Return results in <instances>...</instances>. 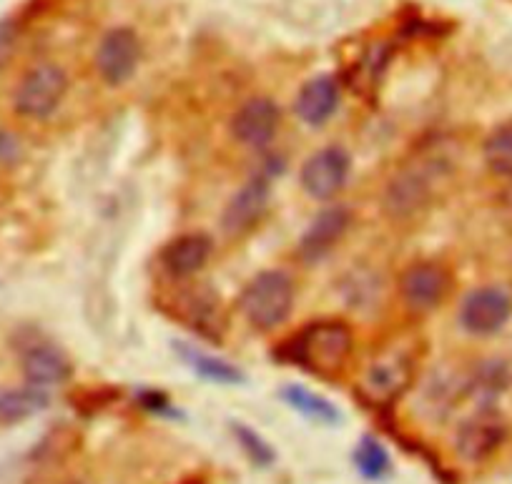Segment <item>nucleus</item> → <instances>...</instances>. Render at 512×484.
<instances>
[{
  "mask_svg": "<svg viewBox=\"0 0 512 484\" xmlns=\"http://www.w3.org/2000/svg\"><path fill=\"white\" fill-rule=\"evenodd\" d=\"M13 46H16V28L11 21L0 23V68L6 66L8 58H11Z\"/></svg>",
  "mask_w": 512,
  "mask_h": 484,
  "instance_id": "25",
  "label": "nucleus"
},
{
  "mask_svg": "<svg viewBox=\"0 0 512 484\" xmlns=\"http://www.w3.org/2000/svg\"><path fill=\"white\" fill-rule=\"evenodd\" d=\"M141 404H144L146 409H154V412H164V409L169 407L164 394H156V392H146L144 397H141Z\"/></svg>",
  "mask_w": 512,
  "mask_h": 484,
  "instance_id": "27",
  "label": "nucleus"
},
{
  "mask_svg": "<svg viewBox=\"0 0 512 484\" xmlns=\"http://www.w3.org/2000/svg\"><path fill=\"white\" fill-rule=\"evenodd\" d=\"M211 251H214V244L206 234H181L166 244L161 264L174 279H189L209 264Z\"/></svg>",
  "mask_w": 512,
  "mask_h": 484,
  "instance_id": "16",
  "label": "nucleus"
},
{
  "mask_svg": "<svg viewBox=\"0 0 512 484\" xmlns=\"http://www.w3.org/2000/svg\"><path fill=\"white\" fill-rule=\"evenodd\" d=\"M417 374V354L407 347L387 349L367 367L362 377V394L377 407L395 404L412 387Z\"/></svg>",
  "mask_w": 512,
  "mask_h": 484,
  "instance_id": "4",
  "label": "nucleus"
},
{
  "mask_svg": "<svg viewBox=\"0 0 512 484\" xmlns=\"http://www.w3.org/2000/svg\"><path fill=\"white\" fill-rule=\"evenodd\" d=\"M507 424L495 409L482 407L480 412L472 414L470 419L457 427L455 434V452L460 454L462 462L482 464L505 444Z\"/></svg>",
  "mask_w": 512,
  "mask_h": 484,
  "instance_id": "9",
  "label": "nucleus"
},
{
  "mask_svg": "<svg viewBox=\"0 0 512 484\" xmlns=\"http://www.w3.org/2000/svg\"><path fill=\"white\" fill-rule=\"evenodd\" d=\"M437 174L427 164H412L397 171L387 186H384L382 206L384 214L390 216L395 224H407L425 214L435 196Z\"/></svg>",
  "mask_w": 512,
  "mask_h": 484,
  "instance_id": "3",
  "label": "nucleus"
},
{
  "mask_svg": "<svg viewBox=\"0 0 512 484\" xmlns=\"http://www.w3.org/2000/svg\"><path fill=\"white\" fill-rule=\"evenodd\" d=\"M269 206V181L262 176L246 181L239 191L229 199L221 214V231L229 239H239V236L249 234L262 216L267 214Z\"/></svg>",
  "mask_w": 512,
  "mask_h": 484,
  "instance_id": "12",
  "label": "nucleus"
},
{
  "mask_svg": "<svg viewBox=\"0 0 512 484\" xmlns=\"http://www.w3.org/2000/svg\"><path fill=\"white\" fill-rule=\"evenodd\" d=\"M184 484H204V482H201V479H189V482H184Z\"/></svg>",
  "mask_w": 512,
  "mask_h": 484,
  "instance_id": "28",
  "label": "nucleus"
},
{
  "mask_svg": "<svg viewBox=\"0 0 512 484\" xmlns=\"http://www.w3.org/2000/svg\"><path fill=\"white\" fill-rule=\"evenodd\" d=\"M176 311H179L181 319L189 324L194 332L204 334L209 339H219V334L224 332V314H221L219 296L214 291L204 289H189L186 294H181L176 299Z\"/></svg>",
  "mask_w": 512,
  "mask_h": 484,
  "instance_id": "17",
  "label": "nucleus"
},
{
  "mask_svg": "<svg viewBox=\"0 0 512 484\" xmlns=\"http://www.w3.org/2000/svg\"><path fill=\"white\" fill-rule=\"evenodd\" d=\"M294 281L287 271H262L246 284L239 299V309L244 319L259 332H272L282 327L294 309Z\"/></svg>",
  "mask_w": 512,
  "mask_h": 484,
  "instance_id": "2",
  "label": "nucleus"
},
{
  "mask_svg": "<svg viewBox=\"0 0 512 484\" xmlns=\"http://www.w3.org/2000/svg\"><path fill=\"white\" fill-rule=\"evenodd\" d=\"M349 224H352V211L344 204H334L322 209L312 219L309 229L304 231L302 241H299V256L304 261L322 259L324 254H329L344 239Z\"/></svg>",
  "mask_w": 512,
  "mask_h": 484,
  "instance_id": "13",
  "label": "nucleus"
},
{
  "mask_svg": "<svg viewBox=\"0 0 512 484\" xmlns=\"http://www.w3.org/2000/svg\"><path fill=\"white\" fill-rule=\"evenodd\" d=\"M339 106V83L334 76H317L299 88L294 98V113L307 126H322Z\"/></svg>",
  "mask_w": 512,
  "mask_h": 484,
  "instance_id": "15",
  "label": "nucleus"
},
{
  "mask_svg": "<svg viewBox=\"0 0 512 484\" xmlns=\"http://www.w3.org/2000/svg\"><path fill=\"white\" fill-rule=\"evenodd\" d=\"M231 432H234L239 447L244 449V454L256 464V467H272L274 459H277V452H274L272 444H269L262 434H256L254 429L246 427V424L241 422L231 424Z\"/></svg>",
  "mask_w": 512,
  "mask_h": 484,
  "instance_id": "24",
  "label": "nucleus"
},
{
  "mask_svg": "<svg viewBox=\"0 0 512 484\" xmlns=\"http://www.w3.org/2000/svg\"><path fill=\"white\" fill-rule=\"evenodd\" d=\"M68 93V73L58 63H36L18 81L13 108L18 116L43 121L63 103Z\"/></svg>",
  "mask_w": 512,
  "mask_h": 484,
  "instance_id": "5",
  "label": "nucleus"
},
{
  "mask_svg": "<svg viewBox=\"0 0 512 484\" xmlns=\"http://www.w3.org/2000/svg\"><path fill=\"white\" fill-rule=\"evenodd\" d=\"M66 484H86V482H66Z\"/></svg>",
  "mask_w": 512,
  "mask_h": 484,
  "instance_id": "29",
  "label": "nucleus"
},
{
  "mask_svg": "<svg viewBox=\"0 0 512 484\" xmlns=\"http://www.w3.org/2000/svg\"><path fill=\"white\" fill-rule=\"evenodd\" d=\"M141 63V38L134 28L118 26L103 33L96 46V71L108 86H123L131 81Z\"/></svg>",
  "mask_w": 512,
  "mask_h": 484,
  "instance_id": "8",
  "label": "nucleus"
},
{
  "mask_svg": "<svg viewBox=\"0 0 512 484\" xmlns=\"http://www.w3.org/2000/svg\"><path fill=\"white\" fill-rule=\"evenodd\" d=\"M512 316V299L500 286H477L462 299L457 321L472 337H492L502 332Z\"/></svg>",
  "mask_w": 512,
  "mask_h": 484,
  "instance_id": "6",
  "label": "nucleus"
},
{
  "mask_svg": "<svg viewBox=\"0 0 512 484\" xmlns=\"http://www.w3.org/2000/svg\"><path fill=\"white\" fill-rule=\"evenodd\" d=\"M354 467L362 474L364 479H372V482H382L387 474L392 472V459L390 452L382 447V442L374 437H362L359 444L354 447Z\"/></svg>",
  "mask_w": 512,
  "mask_h": 484,
  "instance_id": "21",
  "label": "nucleus"
},
{
  "mask_svg": "<svg viewBox=\"0 0 512 484\" xmlns=\"http://www.w3.org/2000/svg\"><path fill=\"white\" fill-rule=\"evenodd\" d=\"M179 352L184 357V362L194 369L199 377L209 379V382L216 384H241L244 382V372L239 367H234L231 362L226 359L214 357V354H206L201 349L194 347H186V344H179Z\"/></svg>",
  "mask_w": 512,
  "mask_h": 484,
  "instance_id": "20",
  "label": "nucleus"
},
{
  "mask_svg": "<svg viewBox=\"0 0 512 484\" xmlns=\"http://www.w3.org/2000/svg\"><path fill=\"white\" fill-rule=\"evenodd\" d=\"M282 399L289 407L297 409L299 414H304V417L314 419V422L319 424H329V427H332V424L342 422V412H339L327 397H322V394L312 392V389L307 387L289 384V387L282 389Z\"/></svg>",
  "mask_w": 512,
  "mask_h": 484,
  "instance_id": "19",
  "label": "nucleus"
},
{
  "mask_svg": "<svg viewBox=\"0 0 512 484\" xmlns=\"http://www.w3.org/2000/svg\"><path fill=\"white\" fill-rule=\"evenodd\" d=\"M450 274L437 261H417L407 266L400 276V296L407 309L417 314L437 309L450 294Z\"/></svg>",
  "mask_w": 512,
  "mask_h": 484,
  "instance_id": "10",
  "label": "nucleus"
},
{
  "mask_svg": "<svg viewBox=\"0 0 512 484\" xmlns=\"http://www.w3.org/2000/svg\"><path fill=\"white\" fill-rule=\"evenodd\" d=\"M18 146H21V143H18L16 136L0 131V164H8V161H13V158L18 156V151H21Z\"/></svg>",
  "mask_w": 512,
  "mask_h": 484,
  "instance_id": "26",
  "label": "nucleus"
},
{
  "mask_svg": "<svg viewBox=\"0 0 512 484\" xmlns=\"http://www.w3.org/2000/svg\"><path fill=\"white\" fill-rule=\"evenodd\" d=\"M482 156L492 174L512 179V123H502L485 138Z\"/></svg>",
  "mask_w": 512,
  "mask_h": 484,
  "instance_id": "23",
  "label": "nucleus"
},
{
  "mask_svg": "<svg viewBox=\"0 0 512 484\" xmlns=\"http://www.w3.org/2000/svg\"><path fill=\"white\" fill-rule=\"evenodd\" d=\"M51 397L41 387H18L0 392V424H21L48 409Z\"/></svg>",
  "mask_w": 512,
  "mask_h": 484,
  "instance_id": "18",
  "label": "nucleus"
},
{
  "mask_svg": "<svg viewBox=\"0 0 512 484\" xmlns=\"http://www.w3.org/2000/svg\"><path fill=\"white\" fill-rule=\"evenodd\" d=\"M21 369L28 384L48 389L58 387V384H63L71 377V359L56 344L36 342L28 344V349H23Z\"/></svg>",
  "mask_w": 512,
  "mask_h": 484,
  "instance_id": "14",
  "label": "nucleus"
},
{
  "mask_svg": "<svg viewBox=\"0 0 512 484\" xmlns=\"http://www.w3.org/2000/svg\"><path fill=\"white\" fill-rule=\"evenodd\" d=\"M352 171V158L342 146H327L314 151L302 164L299 184L314 201H332L344 189Z\"/></svg>",
  "mask_w": 512,
  "mask_h": 484,
  "instance_id": "7",
  "label": "nucleus"
},
{
  "mask_svg": "<svg viewBox=\"0 0 512 484\" xmlns=\"http://www.w3.org/2000/svg\"><path fill=\"white\" fill-rule=\"evenodd\" d=\"M282 111L267 96H254L241 103L231 116V136L246 148H264L277 136Z\"/></svg>",
  "mask_w": 512,
  "mask_h": 484,
  "instance_id": "11",
  "label": "nucleus"
},
{
  "mask_svg": "<svg viewBox=\"0 0 512 484\" xmlns=\"http://www.w3.org/2000/svg\"><path fill=\"white\" fill-rule=\"evenodd\" d=\"M510 387V369L505 362H482L465 382V392L477 399H495Z\"/></svg>",
  "mask_w": 512,
  "mask_h": 484,
  "instance_id": "22",
  "label": "nucleus"
},
{
  "mask_svg": "<svg viewBox=\"0 0 512 484\" xmlns=\"http://www.w3.org/2000/svg\"><path fill=\"white\" fill-rule=\"evenodd\" d=\"M354 354L352 329L337 319H322L299 329L282 344V359L317 377H334Z\"/></svg>",
  "mask_w": 512,
  "mask_h": 484,
  "instance_id": "1",
  "label": "nucleus"
}]
</instances>
